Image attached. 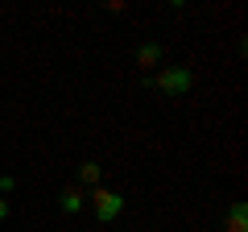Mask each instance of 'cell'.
<instances>
[{
	"instance_id": "obj_1",
	"label": "cell",
	"mask_w": 248,
	"mask_h": 232,
	"mask_svg": "<svg viewBox=\"0 0 248 232\" xmlns=\"http://www.w3.org/2000/svg\"><path fill=\"white\" fill-rule=\"evenodd\" d=\"M141 83L149 91H161V96L178 99V96H186V91L195 87V75H190V66H157V71L145 75Z\"/></svg>"
},
{
	"instance_id": "obj_2",
	"label": "cell",
	"mask_w": 248,
	"mask_h": 232,
	"mask_svg": "<svg viewBox=\"0 0 248 232\" xmlns=\"http://www.w3.org/2000/svg\"><path fill=\"white\" fill-rule=\"evenodd\" d=\"M91 212H95L99 224L120 220V212H124V195H120V191H112V187H95V191H91Z\"/></svg>"
},
{
	"instance_id": "obj_3",
	"label": "cell",
	"mask_w": 248,
	"mask_h": 232,
	"mask_svg": "<svg viewBox=\"0 0 248 232\" xmlns=\"http://www.w3.org/2000/svg\"><path fill=\"white\" fill-rule=\"evenodd\" d=\"M161 58H166V50H161V42H141L137 46V66H145V71H157L161 66Z\"/></svg>"
},
{
	"instance_id": "obj_4",
	"label": "cell",
	"mask_w": 248,
	"mask_h": 232,
	"mask_svg": "<svg viewBox=\"0 0 248 232\" xmlns=\"http://www.w3.org/2000/svg\"><path fill=\"white\" fill-rule=\"evenodd\" d=\"M223 232H248V207L240 199H232L228 212H223Z\"/></svg>"
},
{
	"instance_id": "obj_5",
	"label": "cell",
	"mask_w": 248,
	"mask_h": 232,
	"mask_svg": "<svg viewBox=\"0 0 248 232\" xmlns=\"http://www.w3.org/2000/svg\"><path fill=\"white\" fill-rule=\"evenodd\" d=\"M58 207L66 215H79L83 207H87V195H83V187H62L58 191Z\"/></svg>"
},
{
	"instance_id": "obj_6",
	"label": "cell",
	"mask_w": 248,
	"mask_h": 232,
	"mask_svg": "<svg viewBox=\"0 0 248 232\" xmlns=\"http://www.w3.org/2000/svg\"><path fill=\"white\" fill-rule=\"evenodd\" d=\"M99 179H104V166H99V162H83V166H79V187H91V191H95Z\"/></svg>"
},
{
	"instance_id": "obj_7",
	"label": "cell",
	"mask_w": 248,
	"mask_h": 232,
	"mask_svg": "<svg viewBox=\"0 0 248 232\" xmlns=\"http://www.w3.org/2000/svg\"><path fill=\"white\" fill-rule=\"evenodd\" d=\"M0 191L9 195V191H17V179H9V174H0Z\"/></svg>"
},
{
	"instance_id": "obj_8",
	"label": "cell",
	"mask_w": 248,
	"mask_h": 232,
	"mask_svg": "<svg viewBox=\"0 0 248 232\" xmlns=\"http://www.w3.org/2000/svg\"><path fill=\"white\" fill-rule=\"evenodd\" d=\"M9 215H13V203H9V199H0V220H9Z\"/></svg>"
}]
</instances>
